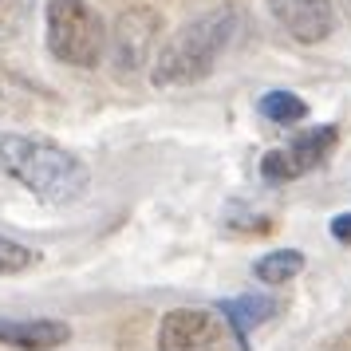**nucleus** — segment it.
I'll return each mask as SVG.
<instances>
[{
    "label": "nucleus",
    "instance_id": "obj_1",
    "mask_svg": "<svg viewBox=\"0 0 351 351\" xmlns=\"http://www.w3.org/2000/svg\"><path fill=\"white\" fill-rule=\"evenodd\" d=\"M0 174L44 206H71L91 190V170L75 150L24 130H0Z\"/></svg>",
    "mask_w": 351,
    "mask_h": 351
},
{
    "label": "nucleus",
    "instance_id": "obj_2",
    "mask_svg": "<svg viewBox=\"0 0 351 351\" xmlns=\"http://www.w3.org/2000/svg\"><path fill=\"white\" fill-rule=\"evenodd\" d=\"M241 16L233 8H213L202 16L186 20L178 32H170V40L154 51L150 64V83L170 91V87H190V83L206 80L217 67V60L225 56V48L237 40Z\"/></svg>",
    "mask_w": 351,
    "mask_h": 351
},
{
    "label": "nucleus",
    "instance_id": "obj_3",
    "mask_svg": "<svg viewBox=\"0 0 351 351\" xmlns=\"http://www.w3.org/2000/svg\"><path fill=\"white\" fill-rule=\"evenodd\" d=\"M44 44H48L51 60L91 71L103 64V56L111 48V32L91 0H48L44 4Z\"/></svg>",
    "mask_w": 351,
    "mask_h": 351
},
{
    "label": "nucleus",
    "instance_id": "obj_4",
    "mask_svg": "<svg viewBox=\"0 0 351 351\" xmlns=\"http://www.w3.org/2000/svg\"><path fill=\"white\" fill-rule=\"evenodd\" d=\"M335 143H339V130L328 123V127H308L300 130L292 143L276 146L261 158V178L272 182V186H285V182H296V178L312 174L316 166L332 158Z\"/></svg>",
    "mask_w": 351,
    "mask_h": 351
},
{
    "label": "nucleus",
    "instance_id": "obj_5",
    "mask_svg": "<svg viewBox=\"0 0 351 351\" xmlns=\"http://www.w3.org/2000/svg\"><path fill=\"white\" fill-rule=\"evenodd\" d=\"M221 335V319L209 308H170L158 319L154 343L158 351H217Z\"/></svg>",
    "mask_w": 351,
    "mask_h": 351
},
{
    "label": "nucleus",
    "instance_id": "obj_6",
    "mask_svg": "<svg viewBox=\"0 0 351 351\" xmlns=\"http://www.w3.org/2000/svg\"><path fill=\"white\" fill-rule=\"evenodd\" d=\"M272 24L296 40L304 48L312 44H324L328 36L335 32V4L332 0H265Z\"/></svg>",
    "mask_w": 351,
    "mask_h": 351
},
{
    "label": "nucleus",
    "instance_id": "obj_7",
    "mask_svg": "<svg viewBox=\"0 0 351 351\" xmlns=\"http://www.w3.org/2000/svg\"><path fill=\"white\" fill-rule=\"evenodd\" d=\"M158 36V16L150 8H130L111 24V48L107 56L114 60L119 71H134L138 60L150 51V40Z\"/></svg>",
    "mask_w": 351,
    "mask_h": 351
},
{
    "label": "nucleus",
    "instance_id": "obj_8",
    "mask_svg": "<svg viewBox=\"0 0 351 351\" xmlns=\"http://www.w3.org/2000/svg\"><path fill=\"white\" fill-rule=\"evenodd\" d=\"M71 339L64 319H0V343L16 351H56Z\"/></svg>",
    "mask_w": 351,
    "mask_h": 351
},
{
    "label": "nucleus",
    "instance_id": "obj_9",
    "mask_svg": "<svg viewBox=\"0 0 351 351\" xmlns=\"http://www.w3.org/2000/svg\"><path fill=\"white\" fill-rule=\"evenodd\" d=\"M44 91L36 87V83H28L24 75H16L12 67L0 64V119H28V114L40 111V103H44Z\"/></svg>",
    "mask_w": 351,
    "mask_h": 351
},
{
    "label": "nucleus",
    "instance_id": "obj_10",
    "mask_svg": "<svg viewBox=\"0 0 351 351\" xmlns=\"http://www.w3.org/2000/svg\"><path fill=\"white\" fill-rule=\"evenodd\" d=\"M221 312H225V319H229L233 335H237L241 351H249V332L276 312V300H269V296H237V300H225Z\"/></svg>",
    "mask_w": 351,
    "mask_h": 351
},
{
    "label": "nucleus",
    "instance_id": "obj_11",
    "mask_svg": "<svg viewBox=\"0 0 351 351\" xmlns=\"http://www.w3.org/2000/svg\"><path fill=\"white\" fill-rule=\"evenodd\" d=\"M304 272V253L300 249H272V253L253 261V276L265 285H288L292 276Z\"/></svg>",
    "mask_w": 351,
    "mask_h": 351
},
{
    "label": "nucleus",
    "instance_id": "obj_12",
    "mask_svg": "<svg viewBox=\"0 0 351 351\" xmlns=\"http://www.w3.org/2000/svg\"><path fill=\"white\" fill-rule=\"evenodd\" d=\"M256 111L276 127H296L300 119H308V103L300 95H292V91H269V95H261Z\"/></svg>",
    "mask_w": 351,
    "mask_h": 351
},
{
    "label": "nucleus",
    "instance_id": "obj_13",
    "mask_svg": "<svg viewBox=\"0 0 351 351\" xmlns=\"http://www.w3.org/2000/svg\"><path fill=\"white\" fill-rule=\"evenodd\" d=\"M36 0H0V44L20 36V28L28 24Z\"/></svg>",
    "mask_w": 351,
    "mask_h": 351
},
{
    "label": "nucleus",
    "instance_id": "obj_14",
    "mask_svg": "<svg viewBox=\"0 0 351 351\" xmlns=\"http://www.w3.org/2000/svg\"><path fill=\"white\" fill-rule=\"evenodd\" d=\"M36 261H40L36 249H28V245H20L12 237H0V272H24L32 269Z\"/></svg>",
    "mask_w": 351,
    "mask_h": 351
},
{
    "label": "nucleus",
    "instance_id": "obj_15",
    "mask_svg": "<svg viewBox=\"0 0 351 351\" xmlns=\"http://www.w3.org/2000/svg\"><path fill=\"white\" fill-rule=\"evenodd\" d=\"M225 225H229L233 233H269V229H272L269 217H261V213H249V209H229Z\"/></svg>",
    "mask_w": 351,
    "mask_h": 351
},
{
    "label": "nucleus",
    "instance_id": "obj_16",
    "mask_svg": "<svg viewBox=\"0 0 351 351\" xmlns=\"http://www.w3.org/2000/svg\"><path fill=\"white\" fill-rule=\"evenodd\" d=\"M332 237L343 241V245H351V209L339 213V217H332Z\"/></svg>",
    "mask_w": 351,
    "mask_h": 351
}]
</instances>
